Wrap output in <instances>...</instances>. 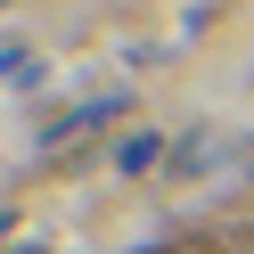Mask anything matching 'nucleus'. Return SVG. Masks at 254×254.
<instances>
[]
</instances>
